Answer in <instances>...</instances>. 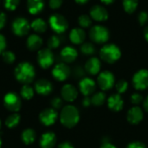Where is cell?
Returning a JSON list of instances; mask_svg holds the SVG:
<instances>
[{
    "mask_svg": "<svg viewBox=\"0 0 148 148\" xmlns=\"http://www.w3.org/2000/svg\"><path fill=\"white\" fill-rule=\"evenodd\" d=\"M14 75L17 82L23 83V85H29L35 79L36 70L30 62H23L16 67Z\"/></svg>",
    "mask_w": 148,
    "mask_h": 148,
    "instance_id": "1",
    "label": "cell"
},
{
    "mask_svg": "<svg viewBox=\"0 0 148 148\" xmlns=\"http://www.w3.org/2000/svg\"><path fill=\"white\" fill-rule=\"evenodd\" d=\"M80 121L79 110L73 105H67L62 108L60 113V121L67 128L75 127Z\"/></svg>",
    "mask_w": 148,
    "mask_h": 148,
    "instance_id": "2",
    "label": "cell"
},
{
    "mask_svg": "<svg viewBox=\"0 0 148 148\" xmlns=\"http://www.w3.org/2000/svg\"><path fill=\"white\" fill-rule=\"evenodd\" d=\"M100 56L101 60H103L104 62L112 64L117 62L121 58V51L117 45L114 43H108L104 45L101 49Z\"/></svg>",
    "mask_w": 148,
    "mask_h": 148,
    "instance_id": "3",
    "label": "cell"
},
{
    "mask_svg": "<svg viewBox=\"0 0 148 148\" xmlns=\"http://www.w3.org/2000/svg\"><path fill=\"white\" fill-rule=\"evenodd\" d=\"M90 39L95 43H105L108 41L110 34L109 30L102 25H95L90 29Z\"/></svg>",
    "mask_w": 148,
    "mask_h": 148,
    "instance_id": "4",
    "label": "cell"
},
{
    "mask_svg": "<svg viewBox=\"0 0 148 148\" xmlns=\"http://www.w3.org/2000/svg\"><path fill=\"white\" fill-rule=\"evenodd\" d=\"M4 108L12 113H17L21 109L22 101L20 96L15 92H9L3 97Z\"/></svg>",
    "mask_w": 148,
    "mask_h": 148,
    "instance_id": "5",
    "label": "cell"
},
{
    "mask_svg": "<svg viewBox=\"0 0 148 148\" xmlns=\"http://www.w3.org/2000/svg\"><path fill=\"white\" fill-rule=\"evenodd\" d=\"M49 23L50 28L55 31L56 34H62L65 32L69 27V23L67 19L60 15V14H54L49 17Z\"/></svg>",
    "mask_w": 148,
    "mask_h": 148,
    "instance_id": "6",
    "label": "cell"
},
{
    "mask_svg": "<svg viewBox=\"0 0 148 148\" xmlns=\"http://www.w3.org/2000/svg\"><path fill=\"white\" fill-rule=\"evenodd\" d=\"M55 62V56L52 50L49 48L42 49L37 53V62L39 66L44 69H49L53 65Z\"/></svg>",
    "mask_w": 148,
    "mask_h": 148,
    "instance_id": "7",
    "label": "cell"
},
{
    "mask_svg": "<svg viewBox=\"0 0 148 148\" xmlns=\"http://www.w3.org/2000/svg\"><path fill=\"white\" fill-rule=\"evenodd\" d=\"M30 29V23L24 17H16L12 23V31L17 36H26Z\"/></svg>",
    "mask_w": 148,
    "mask_h": 148,
    "instance_id": "8",
    "label": "cell"
},
{
    "mask_svg": "<svg viewBox=\"0 0 148 148\" xmlns=\"http://www.w3.org/2000/svg\"><path fill=\"white\" fill-rule=\"evenodd\" d=\"M115 82V77L114 74L110 71H103L100 73L97 77V84L101 90L107 91L111 89Z\"/></svg>",
    "mask_w": 148,
    "mask_h": 148,
    "instance_id": "9",
    "label": "cell"
},
{
    "mask_svg": "<svg viewBox=\"0 0 148 148\" xmlns=\"http://www.w3.org/2000/svg\"><path fill=\"white\" fill-rule=\"evenodd\" d=\"M57 118H58L57 110H56L52 108H45L39 114L40 122L46 127H49V126L54 125L56 122Z\"/></svg>",
    "mask_w": 148,
    "mask_h": 148,
    "instance_id": "10",
    "label": "cell"
},
{
    "mask_svg": "<svg viewBox=\"0 0 148 148\" xmlns=\"http://www.w3.org/2000/svg\"><path fill=\"white\" fill-rule=\"evenodd\" d=\"M133 85L137 90H145L148 88V70L140 69L133 76Z\"/></svg>",
    "mask_w": 148,
    "mask_h": 148,
    "instance_id": "11",
    "label": "cell"
},
{
    "mask_svg": "<svg viewBox=\"0 0 148 148\" xmlns=\"http://www.w3.org/2000/svg\"><path fill=\"white\" fill-rule=\"evenodd\" d=\"M70 73H71L70 69L64 62L57 63L52 69L53 77L56 81H59V82L66 81L69 78V76L70 75Z\"/></svg>",
    "mask_w": 148,
    "mask_h": 148,
    "instance_id": "12",
    "label": "cell"
},
{
    "mask_svg": "<svg viewBox=\"0 0 148 148\" xmlns=\"http://www.w3.org/2000/svg\"><path fill=\"white\" fill-rule=\"evenodd\" d=\"M95 89L96 82L89 77H83L79 82V90L84 96H89L93 95Z\"/></svg>",
    "mask_w": 148,
    "mask_h": 148,
    "instance_id": "13",
    "label": "cell"
},
{
    "mask_svg": "<svg viewBox=\"0 0 148 148\" xmlns=\"http://www.w3.org/2000/svg\"><path fill=\"white\" fill-rule=\"evenodd\" d=\"M61 95L63 101L73 102L78 96V90L72 84H65L61 89Z\"/></svg>",
    "mask_w": 148,
    "mask_h": 148,
    "instance_id": "14",
    "label": "cell"
},
{
    "mask_svg": "<svg viewBox=\"0 0 148 148\" xmlns=\"http://www.w3.org/2000/svg\"><path fill=\"white\" fill-rule=\"evenodd\" d=\"M35 91L41 95H49L53 91V84L46 79H40L35 83Z\"/></svg>",
    "mask_w": 148,
    "mask_h": 148,
    "instance_id": "15",
    "label": "cell"
},
{
    "mask_svg": "<svg viewBox=\"0 0 148 148\" xmlns=\"http://www.w3.org/2000/svg\"><path fill=\"white\" fill-rule=\"evenodd\" d=\"M90 16L97 22H104L108 18V11L101 5H95L90 9Z\"/></svg>",
    "mask_w": 148,
    "mask_h": 148,
    "instance_id": "16",
    "label": "cell"
},
{
    "mask_svg": "<svg viewBox=\"0 0 148 148\" xmlns=\"http://www.w3.org/2000/svg\"><path fill=\"white\" fill-rule=\"evenodd\" d=\"M143 117H144L143 110L140 107H137V106L131 108L128 110L127 115L128 122L133 125H137L140 122H141V121L143 120Z\"/></svg>",
    "mask_w": 148,
    "mask_h": 148,
    "instance_id": "17",
    "label": "cell"
},
{
    "mask_svg": "<svg viewBox=\"0 0 148 148\" xmlns=\"http://www.w3.org/2000/svg\"><path fill=\"white\" fill-rule=\"evenodd\" d=\"M108 107L114 112L121 111L124 107V101L120 94H114L108 97Z\"/></svg>",
    "mask_w": 148,
    "mask_h": 148,
    "instance_id": "18",
    "label": "cell"
},
{
    "mask_svg": "<svg viewBox=\"0 0 148 148\" xmlns=\"http://www.w3.org/2000/svg\"><path fill=\"white\" fill-rule=\"evenodd\" d=\"M56 143V134L50 131L44 133L39 141V145L41 148H54Z\"/></svg>",
    "mask_w": 148,
    "mask_h": 148,
    "instance_id": "19",
    "label": "cell"
},
{
    "mask_svg": "<svg viewBox=\"0 0 148 148\" xmlns=\"http://www.w3.org/2000/svg\"><path fill=\"white\" fill-rule=\"evenodd\" d=\"M101 61L97 57H91L87 61L85 64V71L89 75H95L99 74L101 70Z\"/></svg>",
    "mask_w": 148,
    "mask_h": 148,
    "instance_id": "20",
    "label": "cell"
},
{
    "mask_svg": "<svg viewBox=\"0 0 148 148\" xmlns=\"http://www.w3.org/2000/svg\"><path fill=\"white\" fill-rule=\"evenodd\" d=\"M77 56H78L77 50L71 46H67L63 48L61 51V58L66 63L73 62L77 58Z\"/></svg>",
    "mask_w": 148,
    "mask_h": 148,
    "instance_id": "21",
    "label": "cell"
},
{
    "mask_svg": "<svg viewBox=\"0 0 148 148\" xmlns=\"http://www.w3.org/2000/svg\"><path fill=\"white\" fill-rule=\"evenodd\" d=\"M86 38L85 31L82 28H75L69 33V40L74 44H82Z\"/></svg>",
    "mask_w": 148,
    "mask_h": 148,
    "instance_id": "22",
    "label": "cell"
},
{
    "mask_svg": "<svg viewBox=\"0 0 148 148\" xmlns=\"http://www.w3.org/2000/svg\"><path fill=\"white\" fill-rule=\"evenodd\" d=\"M26 45H27V48L31 51L39 50L42 45V39L37 34H32L29 36L27 42H26Z\"/></svg>",
    "mask_w": 148,
    "mask_h": 148,
    "instance_id": "23",
    "label": "cell"
},
{
    "mask_svg": "<svg viewBox=\"0 0 148 148\" xmlns=\"http://www.w3.org/2000/svg\"><path fill=\"white\" fill-rule=\"evenodd\" d=\"M44 8L43 0H28L27 1V9L31 15L39 14Z\"/></svg>",
    "mask_w": 148,
    "mask_h": 148,
    "instance_id": "24",
    "label": "cell"
},
{
    "mask_svg": "<svg viewBox=\"0 0 148 148\" xmlns=\"http://www.w3.org/2000/svg\"><path fill=\"white\" fill-rule=\"evenodd\" d=\"M36 138V132L31 128L24 129L21 134V139L25 145H31L32 143L35 142Z\"/></svg>",
    "mask_w": 148,
    "mask_h": 148,
    "instance_id": "25",
    "label": "cell"
},
{
    "mask_svg": "<svg viewBox=\"0 0 148 148\" xmlns=\"http://www.w3.org/2000/svg\"><path fill=\"white\" fill-rule=\"evenodd\" d=\"M30 28L36 33H43L47 29V23L42 18H36L30 23Z\"/></svg>",
    "mask_w": 148,
    "mask_h": 148,
    "instance_id": "26",
    "label": "cell"
},
{
    "mask_svg": "<svg viewBox=\"0 0 148 148\" xmlns=\"http://www.w3.org/2000/svg\"><path fill=\"white\" fill-rule=\"evenodd\" d=\"M20 121H21L20 114H17V113H12L11 114H10L6 118V120H5V126L8 128H10V129L15 128L20 123Z\"/></svg>",
    "mask_w": 148,
    "mask_h": 148,
    "instance_id": "27",
    "label": "cell"
},
{
    "mask_svg": "<svg viewBox=\"0 0 148 148\" xmlns=\"http://www.w3.org/2000/svg\"><path fill=\"white\" fill-rule=\"evenodd\" d=\"M122 3L125 11L128 14H132L136 10L139 4V0H123Z\"/></svg>",
    "mask_w": 148,
    "mask_h": 148,
    "instance_id": "28",
    "label": "cell"
},
{
    "mask_svg": "<svg viewBox=\"0 0 148 148\" xmlns=\"http://www.w3.org/2000/svg\"><path fill=\"white\" fill-rule=\"evenodd\" d=\"M20 95L24 100H31L34 96V88L29 85H23L20 89Z\"/></svg>",
    "mask_w": 148,
    "mask_h": 148,
    "instance_id": "29",
    "label": "cell"
},
{
    "mask_svg": "<svg viewBox=\"0 0 148 148\" xmlns=\"http://www.w3.org/2000/svg\"><path fill=\"white\" fill-rule=\"evenodd\" d=\"M106 95L103 92H97L95 94L93 95V96L91 97V101H92V104L95 105V107H100L102 106L105 101H106Z\"/></svg>",
    "mask_w": 148,
    "mask_h": 148,
    "instance_id": "30",
    "label": "cell"
},
{
    "mask_svg": "<svg viewBox=\"0 0 148 148\" xmlns=\"http://www.w3.org/2000/svg\"><path fill=\"white\" fill-rule=\"evenodd\" d=\"M81 51L86 56H91L95 52V47L91 42H83L81 46Z\"/></svg>",
    "mask_w": 148,
    "mask_h": 148,
    "instance_id": "31",
    "label": "cell"
},
{
    "mask_svg": "<svg viewBox=\"0 0 148 148\" xmlns=\"http://www.w3.org/2000/svg\"><path fill=\"white\" fill-rule=\"evenodd\" d=\"M78 23L82 28H88L92 25V18L88 15H82L78 18Z\"/></svg>",
    "mask_w": 148,
    "mask_h": 148,
    "instance_id": "32",
    "label": "cell"
},
{
    "mask_svg": "<svg viewBox=\"0 0 148 148\" xmlns=\"http://www.w3.org/2000/svg\"><path fill=\"white\" fill-rule=\"evenodd\" d=\"M60 44H61V38L56 35L51 36L48 40V47L50 49H57L60 46Z\"/></svg>",
    "mask_w": 148,
    "mask_h": 148,
    "instance_id": "33",
    "label": "cell"
},
{
    "mask_svg": "<svg viewBox=\"0 0 148 148\" xmlns=\"http://www.w3.org/2000/svg\"><path fill=\"white\" fill-rule=\"evenodd\" d=\"M2 57L4 62L8 63V64H12L15 60H16V56L13 52L10 51V50H4L2 53Z\"/></svg>",
    "mask_w": 148,
    "mask_h": 148,
    "instance_id": "34",
    "label": "cell"
},
{
    "mask_svg": "<svg viewBox=\"0 0 148 148\" xmlns=\"http://www.w3.org/2000/svg\"><path fill=\"white\" fill-rule=\"evenodd\" d=\"M115 88L118 94H124L128 88V82L125 80H120L115 84Z\"/></svg>",
    "mask_w": 148,
    "mask_h": 148,
    "instance_id": "35",
    "label": "cell"
},
{
    "mask_svg": "<svg viewBox=\"0 0 148 148\" xmlns=\"http://www.w3.org/2000/svg\"><path fill=\"white\" fill-rule=\"evenodd\" d=\"M19 3H20V0H4L3 1L4 7L8 10H15L17 8Z\"/></svg>",
    "mask_w": 148,
    "mask_h": 148,
    "instance_id": "36",
    "label": "cell"
},
{
    "mask_svg": "<svg viewBox=\"0 0 148 148\" xmlns=\"http://www.w3.org/2000/svg\"><path fill=\"white\" fill-rule=\"evenodd\" d=\"M50 105L52 107V108L56 109V110H58V109H62L63 107V100L62 98H60V97H55L51 100L50 101Z\"/></svg>",
    "mask_w": 148,
    "mask_h": 148,
    "instance_id": "37",
    "label": "cell"
},
{
    "mask_svg": "<svg viewBox=\"0 0 148 148\" xmlns=\"http://www.w3.org/2000/svg\"><path fill=\"white\" fill-rule=\"evenodd\" d=\"M138 21L140 25H145L148 22V13L147 11H140L138 15Z\"/></svg>",
    "mask_w": 148,
    "mask_h": 148,
    "instance_id": "38",
    "label": "cell"
},
{
    "mask_svg": "<svg viewBox=\"0 0 148 148\" xmlns=\"http://www.w3.org/2000/svg\"><path fill=\"white\" fill-rule=\"evenodd\" d=\"M143 101V96L139 93H134L131 96V102L134 105H139Z\"/></svg>",
    "mask_w": 148,
    "mask_h": 148,
    "instance_id": "39",
    "label": "cell"
},
{
    "mask_svg": "<svg viewBox=\"0 0 148 148\" xmlns=\"http://www.w3.org/2000/svg\"><path fill=\"white\" fill-rule=\"evenodd\" d=\"M73 75L75 78H83L84 75H85V70L80 67V66H77L74 69V71H73Z\"/></svg>",
    "mask_w": 148,
    "mask_h": 148,
    "instance_id": "40",
    "label": "cell"
},
{
    "mask_svg": "<svg viewBox=\"0 0 148 148\" xmlns=\"http://www.w3.org/2000/svg\"><path fill=\"white\" fill-rule=\"evenodd\" d=\"M63 3V0H49V7L53 10L59 9Z\"/></svg>",
    "mask_w": 148,
    "mask_h": 148,
    "instance_id": "41",
    "label": "cell"
},
{
    "mask_svg": "<svg viewBox=\"0 0 148 148\" xmlns=\"http://www.w3.org/2000/svg\"><path fill=\"white\" fill-rule=\"evenodd\" d=\"M127 148H147V147L140 141H133L127 145Z\"/></svg>",
    "mask_w": 148,
    "mask_h": 148,
    "instance_id": "42",
    "label": "cell"
},
{
    "mask_svg": "<svg viewBox=\"0 0 148 148\" xmlns=\"http://www.w3.org/2000/svg\"><path fill=\"white\" fill-rule=\"evenodd\" d=\"M5 48H6V39L2 34H0V55H2V53L5 50Z\"/></svg>",
    "mask_w": 148,
    "mask_h": 148,
    "instance_id": "43",
    "label": "cell"
},
{
    "mask_svg": "<svg viewBox=\"0 0 148 148\" xmlns=\"http://www.w3.org/2000/svg\"><path fill=\"white\" fill-rule=\"evenodd\" d=\"M6 15L3 12H0V29H2L6 23Z\"/></svg>",
    "mask_w": 148,
    "mask_h": 148,
    "instance_id": "44",
    "label": "cell"
},
{
    "mask_svg": "<svg viewBox=\"0 0 148 148\" xmlns=\"http://www.w3.org/2000/svg\"><path fill=\"white\" fill-rule=\"evenodd\" d=\"M92 104V101H91V98L89 96H85L82 100V105L83 107L85 108H88L90 107V105Z\"/></svg>",
    "mask_w": 148,
    "mask_h": 148,
    "instance_id": "45",
    "label": "cell"
},
{
    "mask_svg": "<svg viewBox=\"0 0 148 148\" xmlns=\"http://www.w3.org/2000/svg\"><path fill=\"white\" fill-rule=\"evenodd\" d=\"M57 148H74V146L69 141H64V142L59 144Z\"/></svg>",
    "mask_w": 148,
    "mask_h": 148,
    "instance_id": "46",
    "label": "cell"
},
{
    "mask_svg": "<svg viewBox=\"0 0 148 148\" xmlns=\"http://www.w3.org/2000/svg\"><path fill=\"white\" fill-rule=\"evenodd\" d=\"M100 148H117V147H116L114 145H113L111 142H109V141H103Z\"/></svg>",
    "mask_w": 148,
    "mask_h": 148,
    "instance_id": "47",
    "label": "cell"
},
{
    "mask_svg": "<svg viewBox=\"0 0 148 148\" xmlns=\"http://www.w3.org/2000/svg\"><path fill=\"white\" fill-rule=\"evenodd\" d=\"M143 106H144L145 110L148 112V95L147 96V98L144 100V101H143Z\"/></svg>",
    "mask_w": 148,
    "mask_h": 148,
    "instance_id": "48",
    "label": "cell"
},
{
    "mask_svg": "<svg viewBox=\"0 0 148 148\" xmlns=\"http://www.w3.org/2000/svg\"><path fill=\"white\" fill-rule=\"evenodd\" d=\"M104 4H111L113 3L115 0H101Z\"/></svg>",
    "mask_w": 148,
    "mask_h": 148,
    "instance_id": "49",
    "label": "cell"
},
{
    "mask_svg": "<svg viewBox=\"0 0 148 148\" xmlns=\"http://www.w3.org/2000/svg\"><path fill=\"white\" fill-rule=\"evenodd\" d=\"M144 36H145V39L148 42V26L146 27V29H144Z\"/></svg>",
    "mask_w": 148,
    "mask_h": 148,
    "instance_id": "50",
    "label": "cell"
},
{
    "mask_svg": "<svg viewBox=\"0 0 148 148\" xmlns=\"http://www.w3.org/2000/svg\"><path fill=\"white\" fill-rule=\"evenodd\" d=\"M77 3H79V4H84V3H88V0H75Z\"/></svg>",
    "mask_w": 148,
    "mask_h": 148,
    "instance_id": "51",
    "label": "cell"
},
{
    "mask_svg": "<svg viewBox=\"0 0 148 148\" xmlns=\"http://www.w3.org/2000/svg\"><path fill=\"white\" fill-rule=\"evenodd\" d=\"M2 147V138H1V136H0V148Z\"/></svg>",
    "mask_w": 148,
    "mask_h": 148,
    "instance_id": "52",
    "label": "cell"
},
{
    "mask_svg": "<svg viewBox=\"0 0 148 148\" xmlns=\"http://www.w3.org/2000/svg\"><path fill=\"white\" fill-rule=\"evenodd\" d=\"M1 127H2V122H1V120H0V130H1Z\"/></svg>",
    "mask_w": 148,
    "mask_h": 148,
    "instance_id": "53",
    "label": "cell"
}]
</instances>
